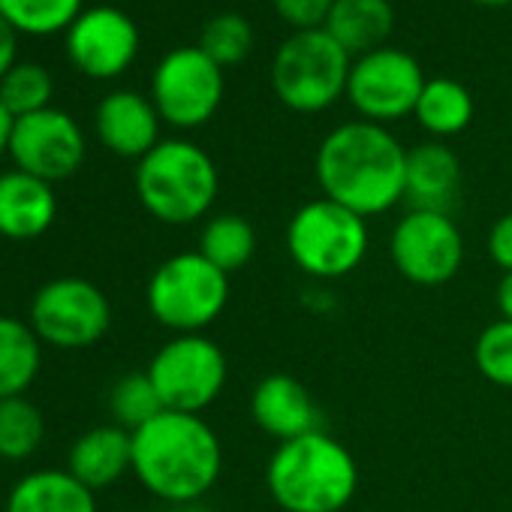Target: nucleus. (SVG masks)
I'll return each instance as SVG.
<instances>
[{
	"mask_svg": "<svg viewBox=\"0 0 512 512\" xmlns=\"http://www.w3.org/2000/svg\"><path fill=\"white\" fill-rule=\"evenodd\" d=\"M314 172L326 199L380 217L404 202L407 148L383 124L347 121L320 142Z\"/></svg>",
	"mask_w": 512,
	"mask_h": 512,
	"instance_id": "1",
	"label": "nucleus"
},
{
	"mask_svg": "<svg viewBox=\"0 0 512 512\" xmlns=\"http://www.w3.org/2000/svg\"><path fill=\"white\" fill-rule=\"evenodd\" d=\"M223 473V443L199 413L163 410L133 431V476L166 506L205 500Z\"/></svg>",
	"mask_w": 512,
	"mask_h": 512,
	"instance_id": "2",
	"label": "nucleus"
},
{
	"mask_svg": "<svg viewBox=\"0 0 512 512\" xmlns=\"http://www.w3.org/2000/svg\"><path fill=\"white\" fill-rule=\"evenodd\" d=\"M266 488L284 512H344L359 491V464L338 437L317 428L275 446Z\"/></svg>",
	"mask_w": 512,
	"mask_h": 512,
	"instance_id": "3",
	"label": "nucleus"
},
{
	"mask_svg": "<svg viewBox=\"0 0 512 512\" xmlns=\"http://www.w3.org/2000/svg\"><path fill=\"white\" fill-rule=\"evenodd\" d=\"M136 196L142 208L166 226H190L217 202L220 172L205 148L190 139H160L136 163Z\"/></svg>",
	"mask_w": 512,
	"mask_h": 512,
	"instance_id": "4",
	"label": "nucleus"
},
{
	"mask_svg": "<svg viewBox=\"0 0 512 512\" xmlns=\"http://www.w3.org/2000/svg\"><path fill=\"white\" fill-rule=\"evenodd\" d=\"M284 244L296 269L308 278L341 281L365 263L371 232L365 217L320 196L290 217Z\"/></svg>",
	"mask_w": 512,
	"mask_h": 512,
	"instance_id": "5",
	"label": "nucleus"
},
{
	"mask_svg": "<svg viewBox=\"0 0 512 512\" xmlns=\"http://www.w3.org/2000/svg\"><path fill=\"white\" fill-rule=\"evenodd\" d=\"M148 314L175 335H202L229 305V275L211 266L199 250L163 260L145 287Z\"/></svg>",
	"mask_w": 512,
	"mask_h": 512,
	"instance_id": "6",
	"label": "nucleus"
},
{
	"mask_svg": "<svg viewBox=\"0 0 512 512\" xmlns=\"http://www.w3.org/2000/svg\"><path fill=\"white\" fill-rule=\"evenodd\" d=\"M350 67V52H344L326 28L296 31L275 55L272 88L287 109L317 115L347 94Z\"/></svg>",
	"mask_w": 512,
	"mask_h": 512,
	"instance_id": "7",
	"label": "nucleus"
},
{
	"mask_svg": "<svg viewBox=\"0 0 512 512\" xmlns=\"http://www.w3.org/2000/svg\"><path fill=\"white\" fill-rule=\"evenodd\" d=\"M166 410L199 413L208 410L229 377L226 353L217 341L202 335H175L166 341L145 368Z\"/></svg>",
	"mask_w": 512,
	"mask_h": 512,
	"instance_id": "8",
	"label": "nucleus"
},
{
	"mask_svg": "<svg viewBox=\"0 0 512 512\" xmlns=\"http://www.w3.org/2000/svg\"><path fill=\"white\" fill-rule=\"evenodd\" d=\"M28 323L37 338L55 350H88L106 338L112 305L106 293L85 278H55L34 293Z\"/></svg>",
	"mask_w": 512,
	"mask_h": 512,
	"instance_id": "9",
	"label": "nucleus"
},
{
	"mask_svg": "<svg viewBox=\"0 0 512 512\" xmlns=\"http://www.w3.org/2000/svg\"><path fill=\"white\" fill-rule=\"evenodd\" d=\"M398 275L416 287H443L464 266V235L452 214L410 208L389 235Z\"/></svg>",
	"mask_w": 512,
	"mask_h": 512,
	"instance_id": "10",
	"label": "nucleus"
},
{
	"mask_svg": "<svg viewBox=\"0 0 512 512\" xmlns=\"http://www.w3.org/2000/svg\"><path fill=\"white\" fill-rule=\"evenodd\" d=\"M223 100V70L199 49L169 52L151 79V103L160 121L178 130H196L214 118Z\"/></svg>",
	"mask_w": 512,
	"mask_h": 512,
	"instance_id": "11",
	"label": "nucleus"
},
{
	"mask_svg": "<svg viewBox=\"0 0 512 512\" xmlns=\"http://www.w3.org/2000/svg\"><path fill=\"white\" fill-rule=\"evenodd\" d=\"M425 82L428 79L413 55L383 46L353 61L347 97L362 121L386 127L416 112Z\"/></svg>",
	"mask_w": 512,
	"mask_h": 512,
	"instance_id": "12",
	"label": "nucleus"
},
{
	"mask_svg": "<svg viewBox=\"0 0 512 512\" xmlns=\"http://www.w3.org/2000/svg\"><path fill=\"white\" fill-rule=\"evenodd\" d=\"M85 151V133L76 118L49 106L43 112L16 118L7 154L13 157L16 169L55 184L79 172Z\"/></svg>",
	"mask_w": 512,
	"mask_h": 512,
	"instance_id": "13",
	"label": "nucleus"
},
{
	"mask_svg": "<svg viewBox=\"0 0 512 512\" xmlns=\"http://www.w3.org/2000/svg\"><path fill=\"white\" fill-rule=\"evenodd\" d=\"M139 55L136 22L115 7H91L67 31L70 64L91 79H115Z\"/></svg>",
	"mask_w": 512,
	"mask_h": 512,
	"instance_id": "14",
	"label": "nucleus"
},
{
	"mask_svg": "<svg viewBox=\"0 0 512 512\" xmlns=\"http://www.w3.org/2000/svg\"><path fill=\"white\" fill-rule=\"evenodd\" d=\"M94 130L103 148L136 163L160 145V115L154 103L136 91L106 94L97 106Z\"/></svg>",
	"mask_w": 512,
	"mask_h": 512,
	"instance_id": "15",
	"label": "nucleus"
},
{
	"mask_svg": "<svg viewBox=\"0 0 512 512\" xmlns=\"http://www.w3.org/2000/svg\"><path fill=\"white\" fill-rule=\"evenodd\" d=\"M250 416L263 434L278 443L320 428V410L305 383L290 374H269L253 386Z\"/></svg>",
	"mask_w": 512,
	"mask_h": 512,
	"instance_id": "16",
	"label": "nucleus"
},
{
	"mask_svg": "<svg viewBox=\"0 0 512 512\" xmlns=\"http://www.w3.org/2000/svg\"><path fill=\"white\" fill-rule=\"evenodd\" d=\"M461 193V160L443 142H422L407 151L404 202L419 211L452 214Z\"/></svg>",
	"mask_w": 512,
	"mask_h": 512,
	"instance_id": "17",
	"label": "nucleus"
},
{
	"mask_svg": "<svg viewBox=\"0 0 512 512\" xmlns=\"http://www.w3.org/2000/svg\"><path fill=\"white\" fill-rule=\"evenodd\" d=\"M58 217L55 187L22 169L0 175V235L31 241L52 229Z\"/></svg>",
	"mask_w": 512,
	"mask_h": 512,
	"instance_id": "18",
	"label": "nucleus"
},
{
	"mask_svg": "<svg viewBox=\"0 0 512 512\" xmlns=\"http://www.w3.org/2000/svg\"><path fill=\"white\" fill-rule=\"evenodd\" d=\"M67 470L94 494L112 488L124 473H133V434L115 422L88 428L70 446Z\"/></svg>",
	"mask_w": 512,
	"mask_h": 512,
	"instance_id": "19",
	"label": "nucleus"
},
{
	"mask_svg": "<svg viewBox=\"0 0 512 512\" xmlns=\"http://www.w3.org/2000/svg\"><path fill=\"white\" fill-rule=\"evenodd\" d=\"M4 512H97V494L70 470H34L7 494Z\"/></svg>",
	"mask_w": 512,
	"mask_h": 512,
	"instance_id": "20",
	"label": "nucleus"
},
{
	"mask_svg": "<svg viewBox=\"0 0 512 512\" xmlns=\"http://www.w3.org/2000/svg\"><path fill=\"white\" fill-rule=\"evenodd\" d=\"M395 13L389 0H335L326 31L341 43L350 55H368L383 49L392 34Z\"/></svg>",
	"mask_w": 512,
	"mask_h": 512,
	"instance_id": "21",
	"label": "nucleus"
},
{
	"mask_svg": "<svg viewBox=\"0 0 512 512\" xmlns=\"http://www.w3.org/2000/svg\"><path fill=\"white\" fill-rule=\"evenodd\" d=\"M43 368V341L16 317L0 314V401L25 395Z\"/></svg>",
	"mask_w": 512,
	"mask_h": 512,
	"instance_id": "22",
	"label": "nucleus"
},
{
	"mask_svg": "<svg viewBox=\"0 0 512 512\" xmlns=\"http://www.w3.org/2000/svg\"><path fill=\"white\" fill-rule=\"evenodd\" d=\"M196 250L223 275H235L253 260L256 229L241 214H211L199 232Z\"/></svg>",
	"mask_w": 512,
	"mask_h": 512,
	"instance_id": "23",
	"label": "nucleus"
},
{
	"mask_svg": "<svg viewBox=\"0 0 512 512\" xmlns=\"http://www.w3.org/2000/svg\"><path fill=\"white\" fill-rule=\"evenodd\" d=\"M413 115L419 127L437 139L458 136L473 121V97L455 79H428Z\"/></svg>",
	"mask_w": 512,
	"mask_h": 512,
	"instance_id": "24",
	"label": "nucleus"
},
{
	"mask_svg": "<svg viewBox=\"0 0 512 512\" xmlns=\"http://www.w3.org/2000/svg\"><path fill=\"white\" fill-rule=\"evenodd\" d=\"M46 440V419L43 410L28 398H4L0 401V461H28L40 452Z\"/></svg>",
	"mask_w": 512,
	"mask_h": 512,
	"instance_id": "25",
	"label": "nucleus"
},
{
	"mask_svg": "<svg viewBox=\"0 0 512 512\" xmlns=\"http://www.w3.org/2000/svg\"><path fill=\"white\" fill-rule=\"evenodd\" d=\"M0 16L19 34L52 37L70 31L82 16V0H0Z\"/></svg>",
	"mask_w": 512,
	"mask_h": 512,
	"instance_id": "26",
	"label": "nucleus"
},
{
	"mask_svg": "<svg viewBox=\"0 0 512 512\" xmlns=\"http://www.w3.org/2000/svg\"><path fill=\"white\" fill-rule=\"evenodd\" d=\"M163 410L166 407H163V401H160V395H157V389L145 371L124 374L109 392V413H112L115 425L127 428L130 434L139 431L142 425H148Z\"/></svg>",
	"mask_w": 512,
	"mask_h": 512,
	"instance_id": "27",
	"label": "nucleus"
},
{
	"mask_svg": "<svg viewBox=\"0 0 512 512\" xmlns=\"http://www.w3.org/2000/svg\"><path fill=\"white\" fill-rule=\"evenodd\" d=\"M0 103L7 106L13 118H25L34 112L49 109L52 103V76L40 64H16L4 79H0Z\"/></svg>",
	"mask_w": 512,
	"mask_h": 512,
	"instance_id": "28",
	"label": "nucleus"
},
{
	"mask_svg": "<svg viewBox=\"0 0 512 512\" xmlns=\"http://www.w3.org/2000/svg\"><path fill=\"white\" fill-rule=\"evenodd\" d=\"M199 49L220 70H226V67L241 64L250 55V49H253V31H250V25L238 13H220V16H214L202 28Z\"/></svg>",
	"mask_w": 512,
	"mask_h": 512,
	"instance_id": "29",
	"label": "nucleus"
},
{
	"mask_svg": "<svg viewBox=\"0 0 512 512\" xmlns=\"http://www.w3.org/2000/svg\"><path fill=\"white\" fill-rule=\"evenodd\" d=\"M473 365L491 386L512 389V320H494L479 332Z\"/></svg>",
	"mask_w": 512,
	"mask_h": 512,
	"instance_id": "30",
	"label": "nucleus"
},
{
	"mask_svg": "<svg viewBox=\"0 0 512 512\" xmlns=\"http://www.w3.org/2000/svg\"><path fill=\"white\" fill-rule=\"evenodd\" d=\"M278 16L296 31H317L326 28L335 0H272Z\"/></svg>",
	"mask_w": 512,
	"mask_h": 512,
	"instance_id": "31",
	"label": "nucleus"
},
{
	"mask_svg": "<svg viewBox=\"0 0 512 512\" xmlns=\"http://www.w3.org/2000/svg\"><path fill=\"white\" fill-rule=\"evenodd\" d=\"M488 256L500 272H512V211L500 214L488 229Z\"/></svg>",
	"mask_w": 512,
	"mask_h": 512,
	"instance_id": "32",
	"label": "nucleus"
},
{
	"mask_svg": "<svg viewBox=\"0 0 512 512\" xmlns=\"http://www.w3.org/2000/svg\"><path fill=\"white\" fill-rule=\"evenodd\" d=\"M19 64V31L0 16V79Z\"/></svg>",
	"mask_w": 512,
	"mask_h": 512,
	"instance_id": "33",
	"label": "nucleus"
},
{
	"mask_svg": "<svg viewBox=\"0 0 512 512\" xmlns=\"http://www.w3.org/2000/svg\"><path fill=\"white\" fill-rule=\"evenodd\" d=\"M500 320H512V272H503L497 281V293H494Z\"/></svg>",
	"mask_w": 512,
	"mask_h": 512,
	"instance_id": "34",
	"label": "nucleus"
},
{
	"mask_svg": "<svg viewBox=\"0 0 512 512\" xmlns=\"http://www.w3.org/2000/svg\"><path fill=\"white\" fill-rule=\"evenodd\" d=\"M13 124H16V118L7 112V106L0 103V157H4L7 151H10V136H13Z\"/></svg>",
	"mask_w": 512,
	"mask_h": 512,
	"instance_id": "35",
	"label": "nucleus"
},
{
	"mask_svg": "<svg viewBox=\"0 0 512 512\" xmlns=\"http://www.w3.org/2000/svg\"><path fill=\"white\" fill-rule=\"evenodd\" d=\"M166 512H214L205 500H193V503H175V506H166Z\"/></svg>",
	"mask_w": 512,
	"mask_h": 512,
	"instance_id": "36",
	"label": "nucleus"
},
{
	"mask_svg": "<svg viewBox=\"0 0 512 512\" xmlns=\"http://www.w3.org/2000/svg\"><path fill=\"white\" fill-rule=\"evenodd\" d=\"M473 4H482V7H506L512 0H473Z\"/></svg>",
	"mask_w": 512,
	"mask_h": 512,
	"instance_id": "37",
	"label": "nucleus"
}]
</instances>
